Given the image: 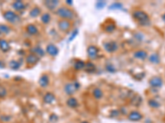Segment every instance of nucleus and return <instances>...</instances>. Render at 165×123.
<instances>
[{
    "instance_id": "f257e3e1",
    "label": "nucleus",
    "mask_w": 165,
    "mask_h": 123,
    "mask_svg": "<svg viewBox=\"0 0 165 123\" xmlns=\"http://www.w3.org/2000/svg\"><path fill=\"white\" fill-rule=\"evenodd\" d=\"M134 19L141 26H146L150 25V18L148 14L142 10H135L133 12Z\"/></svg>"
},
{
    "instance_id": "f03ea898",
    "label": "nucleus",
    "mask_w": 165,
    "mask_h": 123,
    "mask_svg": "<svg viewBox=\"0 0 165 123\" xmlns=\"http://www.w3.org/2000/svg\"><path fill=\"white\" fill-rule=\"evenodd\" d=\"M58 16L61 17L63 20H72L74 17V12L73 10L67 7H60L56 10Z\"/></svg>"
},
{
    "instance_id": "7ed1b4c3",
    "label": "nucleus",
    "mask_w": 165,
    "mask_h": 123,
    "mask_svg": "<svg viewBox=\"0 0 165 123\" xmlns=\"http://www.w3.org/2000/svg\"><path fill=\"white\" fill-rule=\"evenodd\" d=\"M4 17L6 21H8V22H10L12 24L17 23L21 21L19 16L17 15L16 12L10 11V10H8V11L4 12Z\"/></svg>"
},
{
    "instance_id": "20e7f679",
    "label": "nucleus",
    "mask_w": 165,
    "mask_h": 123,
    "mask_svg": "<svg viewBox=\"0 0 165 123\" xmlns=\"http://www.w3.org/2000/svg\"><path fill=\"white\" fill-rule=\"evenodd\" d=\"M80 87V85L79 82H73V83H68L65 86V91L66 94L68 95H73L74 94L78 89Z\"/></svg>"
},
{
    "instance_id": "39448f33",
    "label": "nucleus",
    "mask_w": 165,
    "mask_h": 123,
    "mask_svg": "<svg viewBox=\"0 0 165 123\" xmlns=\"http://www.w3.org/2000/svg\"><path fill=\"white\" fill-rule=\"evenodd\" d=\"M150 87L153 89H159L161 88L164 85V81L160 77H153L149 81Z\"/></svg>"
},
{
    "instance_id": "423d86ee",
    "label": "nucleus",
    "mask_w": 165,
    "mask_h": 123,
    "mask_svg": "<svg viewBox=\"0 0 165 123\" xmlns=\"http://www.w3.org/2000/svg\"><path fill=\"white\" fill-rule=\"evenodd\" d=\"M104 49L108 53H113L118 49V44L115 41H108L103 44Z\"/></svg>"
},
{
    "instance_id": "0eeeda50",
    "label": "nucleus",
    "mask_w": 165,
    "mask_h": 123,
    "mask_svg": "<svg viewBox=\"0 0 165 123\" xmlns=\"http://www.w3.org/2000/svg\"><path fill=\"white\" fill-rule=\"evenodd\" d=\"M58 27H59V29L61 31L66 32V31H68L69 29H70L71 23H70V21H69V20L62 19L61 21H60L58 22Z\"/></svg>"
},
{
    "instance_id": "6e6552de",
    "label": "nucleus",
    "mask_w": 165,
    "mask_h": 123,
    "mask_svg": "<svg viewBox=\"0 0 165 123\" xmlns=\"http://www.w3.org/2000/svg\"><path fill=\"white\" fill-rule=\"evenodd\" d=\"M143 118V115L138 111H132L128 115V120L131 122H140Z\"/></svg>"
},
{
    "instance_id": "1a4fd4ad",
    "label": "nucleus",
    "mask_w": 165,
    "mask_h": 123,
    "mask_svg": "<svg viewBox=\"0 0 165 123\" xmlns=\"http://www.w3.org/2000/svg\"><path fill=\"white\" fill-rule=\"evenodd\" d=\"M98 52L99 50L97 48L96 46L94 45H91L87 49V54H88V56L91 59H94V58H97V55H98Z\"/></svg>"
},
{
    "instance_id": "9d476101",
    "label": "nucleus",
    "mask_w": 165,
    "mask_h": 123,
    "mask_svg": "<svg viewBox=\"0 0 165 123\" xmlns=\"http://www.w3.org/2000/svg\"><path fill=\"white\" fill-rule=\"evenodd\" d=\"M46 53L49 54L51 57H55L59 54V49L58 48L53 44H50L46 47Z\"/></svg>"
},
{
    "instance_id": "9b49d317",
    "label": "nucleus",
    "mask_w": 165,
    "mask_h": 123,
    "mask_svg": "<svg viewBox=\"0 0 165 123\" xmlns=\"http://www.w3.org/2000/svg\"><path fill=\"white\" fill-rule=\"evenodd\" d=\"M44 4L46 5V7L50 11H53L55 9H56L59 4H60V2L59 1H56V0H47V1H45Z\"/></svg>"
},
{
    "instance_id": "f8f14e48",
    "label": "nucleus",
    "mask_w": 165,
    "mask_h": 123,
    "mask_svg": "<svg viewBox=\"0 0 165 123\" xmlns=\"http://www.w3.org/2000/svg\"><path fill=\"white\" fill-rule=\"evenodd\" d=\"M39 61V58L34 54H28L26 58V62L28 65H35Z\"/></svg>"
},
{
    "instance_id": "ddd939ff",
    "label": "nucleus",
    "mask_w": 165,
    "mask_h": 123,
    "mask_svg": "<svg viewBox=\"0 0 165 123\" xmlns=\"http://www.w3.org/2000/svg\"><path fill=\"white\" fill-rule=\"evenodd\" d=\"M55 99H55V96L52 93L50 92L46 93V94L44 95V97H43V101H44V103L46 104H53L55 101Z\"/></svg>"
},
{
    "instance_id": "4468645a",
    "label": "nucleus",
    "mask_w": 165,
    "mask_h": 123,
    "mask_svg": "<svg viewBox=\"0 0 165 123\" xmlns=\"http://www.w3.org/2000/svg\"><path fill=\"white\" fill-rule=\"evenodd\" d=\"M149 61L150 62H151L152 64H154V65H158L160 63V56L159 54H157V53H154V54H150L149 56Z\"/></svg>"
},
{
    "instance_id": "2eb2a0df",
    "label": "nucleus",
    "mask_w": 165,
    "mask_h": 123,
    "mask_svg": "<svg viewBox=\"0 0 165 123\" xmlns=\"http://www.w3.org/2000/svg\"><path fill=\"white\" fill-rule=\"evenodd\" d=\"M134 58L140 60H145L148 58V54L145 50H137L134 53Z\"/></svg>"
},
{
    "instance_id": "dca6fc26",
    "label": "nucleus",
    "mask_w": 165,
    "mask_h": 123,
    "mask_svg": "<svg viewBox=\"0 0 165 123\" xmlns=\"http://www.w3.org/2000/svg\"><path fill=\"white\" fill-rule=\"evenodd\" d=\"M49 83H50V78L46 74L42 75L41 77V78H40V80H39V85H41V87H43V88L47 87L48 85H49Z\"/></svg>"
},
{
    "instance_id": "f3484780",
    "label": "nucleus",
    "mask_w": 165,
    "mask_h": 123,
    "mask_svg": "<svg viewBox=\"0 0 165 123\" xmlns=\"http://www.w3.org/2000/svg\"><path fill=\"white\" fill-rule=\"evenodd\" d=\"M12 8L13 9L17 11V12H20V11H23V9L25 8V4L23 3V1L21 0H17L12 3Z\"/></svg>"
},
{
    "instance_id": "a211bd4d",
    "label": "nucleus",
    "mask_w": 165,
    "mask_h": 123,
    "mask_svg": "<svg viewBox=\"0 0 165 123\" xmlns=\"http://www.w3.org/2000/svg\"><path fill=\"white\" fill-rule=\"evenodd\" d=\"M26 31H27V32L29 35H38L39 33L37 27L35 25H32V24H30V25L27 26V28H26Z\"/></svg>"
},
{
    "instance_id": "6ab92c4d",
    "label": "nucleus",
    "mask_w": 165,
    "mask_h": 123,
    "mask_svg": "<svg viewBox=\"0 0 165 123\" xmlns=\"http://www.w3.org/2000/svg\"><path fill=\"white\" fill-rule=\"evenodd\" d=\"M0 49L3 52L6 53L10 50V45L8 43V41L4 39H0Z\"/></svg>"
},
{
    "instance_id": "aec40b11",
    "label": "nucleus",
    "mask_w": 165,
    "mask_h": 123,
    "mask_svg": "<svg viewBox=\"0 0 165 123\" xmlns=\"http://www.w3.org/2000/svg\"><path fill=\"white\" fill-rule=\"evenodd\" d=\"M66 104L67 105L69 106V108H77L78 106H79V103H78V100L75 99V98H73V97H70L67 100V102H66Z\"/></svg>"
},
{
    "instance_id": "412c9836",
    "label": "nucleus",
    "mask_w": 165,
    "mask_h": 123,
    "mask_svg": "<svg viewBox=\"0 0 165 123\" xmlns=\"http://www.w3.org/2000/svg\"><path fill=\"white\" fill-rule=\"evenodd\" d=\"M32 54H36L37 57H43L45 55V51L40 46H36L32 49Z\"/></svg>"
},
{
    "instance_id": "4be33fe9",
    "label": "nucleus",
    "mask_w": 165,
    "mask_h": 123,
    "mask_svg": "<svg viewBox=\"0 0 165 123\" xmlns=\"http://www.w3.org/2000/svg\"><path fill=\"white\" fill-rule=\"evenodd\" d=\"M84 69L87 72L92 73V72H95V70H96V66L94 65L92 62H91V61H88V62L86 63Z\"/></svg>"
},
{
    "instance_id": "5701e85b",
    "label": "nucleus",
    "mask_w": 165,
    "mask_h": 123,
    "mask_svg": "<svg viewBox=\"0 0 165 123\" xmlns=\"http://www.w3.org/2000/svg\"><path fill=\"white\" fill-rule=\"evenodd\" d=\"M22 61H17V60H12L9 62V67L12 70H18L21 67Z\"/></svg>"
},
{
    "instance_id": "b1692460",
    "label": "nucleus",
    "mask_w": 165,
    "mask_h": 123,
    "mask_svg": "<svg viewBox=\"0 0 165 123\" xmlns=\"http://www.w3.org/2000/svg\"><path fill=\"white\" fill-rule=\"evenodd\" d=\"M11 31V28L4 24H0V35H8Z\"/></svg>"
},
{
    "instance_id": "393cba45",
    "label": "nucleus",
    "mask_w": 165,
    "mask_h": 123,
    "mask_svg": "<svg viewBox=\"0 0 165 123\" xmlns=\"http://www.w3.org/2000/svg\"><path fill=\"white\" fill-rule=\"evenodd\" d=\"M85 65H86V63H85L84 61H81V60H77V61L74 62V64H73V67H74L75 70L79 71V70L84 69Z\"/></svg>"
},
{
    "instance_id": "a878e982",
    "label": "nucleus",
    "mask_w": 165,
    "mask_h": 123,
    "mask_svg": "<svg viewBox=\"0 0 165 123\" xmlns=\"http://www.w3.org/2000/svg\"><path fill=\"white\" fill-rule=\"evenodd\" d=\"M148 104L150 105V107H151L152 108H160L161 104L158 101V100L154 99H150L148 101Z\"/></svg>"
},
{
    "instance_id": "bb28decb",
    "label": "nucleus",
    "mask_w": 165,
    "mask_h": 123,
    "mask_svg": "<svg viewBox=\"0 0 165 123\" xmlns=\"http://www.w3.org/2000/svg\"><path fill=\"white\" fill-rule=\"evenodd\" d=\"M92 95L96 99H100L103 95V93H102L101 89L95 88L93 89V91H92Z\"/></svg>"
},
{
    "instance_id": "cd10ccee",
    "label": "nucleus",
    "mask_w": 165,
    "mask_h": 123,
    "mask_svg": "<svg viewBox=\"0 0 165 123\" xmlns=\"http://www.w3.org/2000/svg\"><path fill=\"white\" fill-rule=\"evenodd\" d=\"M116 29V25L113 22H109L107 25L104 26V31L108 33H111L112 31H115Z\"/></svg>"
},
{
    "instance_id": "c85d7f7f",
    "label": "nucleus",
    "mask_w": 165,
    "mask_h": 123,
    "mask_svg": "<svg viewBox=\"0 0 165 123\" xmlns=\"http://www.w3.org/2000/svg\"><path fill=\"white\" fill-rule=\"evenodd\" d=\"M50 19H51V17H50V15L49 14V13H47V12H46V13L42 14V15H41V22H42L43 24L50 23Z\"/></svg>"
},
{
    "instance_id": "c756f323",
    "label": "nucleus",
    "mask_w": 165,
    "mask_h": 123,
    "mask_svg": "<svg viewBox=\"0 0 165 123\" xmlns=\"http://www.w3.org/2000/svg\"><path fill=\"white\" fill-rule=\"evenodd\" d=\"M41 9L38 8V7H35L31 9V11H30V16L31 17H36V16H38L40 14H41Z\"/></svg>"
},
{
    "instance_id": "7c9ffc66",
    "label": "nucleus",
    "mask_w": 165,
    "mask_h": 123,
    "mask_svg": "<svg viewBox=\"0 0 165 123\" xmlns=\"http://www.w3.org/2000/svg\"><path fill=\"white\" fill-rule=\"evenodd\" d=\"M123 8V5L122 4H121V3H114V4H112L109 7V9L110 10H121V9H122Z\"/></svg>"
},
{
    "instance_id": "2f4dec72",
    "label": "nucleus",
    "mask_w": 165,
    "mask_h": 123,
    "mask_svg": "<svg viewBox=\"0 0 165 123\" xmlns=\"http://www.w3.org/2000/svg\"><path fill=\"white\" fill-rule=\"evenodd\" d=\"M106 4H107V3L105 1H97L95 4V7H96L97 9H102L106 6Z\"/></svg>"
},
{
    "instance_id": "473e14b6",
    "label": "nucleus",
    "mask_w": 165,
    "mask_h": 123,
    "mask_svg": "<svg viewBox=\"0 0 165 123\" xmlns=\"http://www.w3.org/2000/svg\"><path fill=\"white\" fill-rule=\"evenodd\" d=\"M7 89L3 85H0V98H4L7 95Z\"/></svg>"
},
{
    "instance_id": "72a5a7b5",
    "label": "nucleus",
    "mask_w": 165,
    "mask_h": 123,
    "mask_svg": "<svg viewBox=\"0 0 165 123\" xmlns=\"http://www.w3.org/2000/svg\"><path fill=\"white\" fill-rule=\"evenodd\" d=\"M106 69H107L108 72H111V73H114L116 71L115 67L113 65H111V64H108V65L106 66Z\"/></svg>"
},
{
    "instance_id": "f704fd0d",
    "label": "nucleus",
    "mask_w": 165,
    "mask_h": 123,
    "mask_svg": "<svg viewBox=\"0 0 165 123\" xmlns=\"http://www.w3.org/2000/svg\"><path fill=\"white\" fill-rule=\"evenodd\" d=\"M78 32H79V31H78V30H74V31H73V32H72V34H71V35L69 36V41H72L73 39H74V38H75V37H76V36H77Z\"/></svg>"
},
{
    "instance_id": "c9c22d12",
    "label": "nucleus",
    "mask_w": 165,
    "mask_h": 123,
    "mask_svg": "<svg viewBox=\"0 0 165 123\" xmlns=\"http://www.w3.org/2000/svg\"><path fill=\"white\" fill-rule=\"evenodd\" d=\"M5 67V64L3 61L0 60V68H4Z\"/></svg>"
},
{
    "instance_id": "e433bc0d",
    "label": "nucleus",
    "mask_w": 165,
    "mask_h": 123,
    "mask_svg": "<svg viewBox=\"0 0 165 123\" xmlns=\"http://www.w3.org/2000/svg\"><path fill=\"white\" fill-rule=\"evenodd\" d=\"M67 4H69V5H72V4H73V2H72L71 0H68V1H67Z\"/></svg>"
},
{
    "instance_id": "4c0bfd02",
    "label": "nucleus",
    "mask_w": 165,
    "mask_h": 123,
    "mask_svg": "<svg viewBox=\"0 0 165 123\" xmlns=\"http://www.w3.org/2000/svg\"><path fill=\"white\" fill-rule=\"evenodd\" d=\"M162 19H163V21L165 22V13L164 14H163V16H162Z\"/></svg>"
},
{
    "instance_id": "58836bf2",
    "label": "nucleus",
    "mask_w": 165,
    "mask_h": 123,
    "mask_svg": "<svg viewBox=\"0 0 165 123\" xmlns=\"http://www.w3.org/2000/svg\"><path fill=\"white\" fill-rule=\"evenodd\" d=\"M81 123H89V122H82Z\"/></svg>"
}]
</instances>
